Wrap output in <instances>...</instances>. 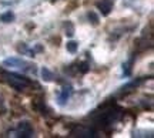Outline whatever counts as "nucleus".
I'll return each mask as SVG.
<instances>
[{
  "instance_id": "obj_1",
  "label": "nucleus",
  "mask_w": 154,
  "mask_h": 138,
  "mask_svg": "<svg viewBox=\"0 0 154 138\" xmlns=\"http://www.w3.org/2000/svg\"><path fill=\"white\" fill-rule=\"evenodd\" d=\"M121 117V108L117 105L114 100H106L103 104L99 105L97 110L90 114V120L100 128H110L119 118Z\"/></svg>"
},
{
  "instance_id": "obj_2",
  "label": "nucleus",
  "mask_w": 154,
  "mask_h": 138,
  "mask_svg": "<svg viewBox=\"0 0 154 138\" xmlns=\"http://www.w3.org/2000/svg\"><path fill=\"white\" fill-rule=\"evenodd\" d=\"M2 80L7 86H10L11 88L17 90V91H26V90H30L34 86L33 81L29 80L27 77L11 71H2Z\"/></svg>"
},
{
  "instance_id": "obj_3",
  "label": "nucleus",
  "mask_w": 154,
  "mask_h": 138,
  "mask_svg": "<svg viewBox=\"0 0 154 138\" xmlns=\"http://www.w3.org/2000/svg\"><path fill=\"white\" fill-rule=\"evenodd\" d=\"M3 66L9 67V68L19 70L22 73H30V74H36L37 73L36 64L32 63V61L24 60L22 57H9V58H5L3 60Z\"/></svg>"
},
{
  "instance_id": "obj_4",
  "label": "nucleus",
  "mask_w": 154,
  "mask_h": 138,
  "mask_svg": "<svg viewBox=\"0 0 154 138\" xmlns=\"http://www.w3.org/2000/svg\"><path fill=\"white\" fill-rule=\"evenodd\" d=\"M10 134H11V137L29 138V137H33L34 135V128L30 121H20L16 125V128L10 131Z\"/></svg>"
},
{
  "instance_id": "obj_5",
  "label": "nucleus",
  "mask_w": 154,
  "mask_h": 138,
  "mask_svg": "<svg viewBox=\"0 0 154 138\" xmlns=\"http://www.w3.org/2000/svg\"><path fill=\"white\" fill-rule=\"evenodd\" d=\"M70 135L72 137H97V131L90 125H76Z\"/></svg>"
},
{
  "instance_id": "obj_6",
  "label": "nucleus",
  "mask_w": 154,
  "mask_h": 138,
  "mask_svg": "<svg viewBox=\"0 0 154 138\" xmlns=\"http://www.w3.org/2000/svg\"><path fill=\"white\" fill-rule=\"evenodd\" d=\"M44 101H46V100H44L43 97L36 98L33 101V107H34V110L37 111L38 114H42L43 117H50L51 116V110L47 107V104H46Z\"/></svg>"
},
{
  "instance_id": "obj_7",
  "label": "nucleus",
  "mask_w": 154,
  "mask_h": 138,
  "mask_svg": "<svg viewBox=\"0 0 154 138\" xmlns=\"http://www.w3.org/2000/svg\"><path fill=\"white\" fill-rule=\"evenodd\" d=\"M96 7L100 10L101 16H109L114 7V0H99L96 3Z\"/></svg>"
},
{
  "instance_id": "obj_8",
  "label": "nucleus",
  "mask_w": 154,
  "mask_h": 138,
  "mask_svg": "<svg viewBox=\"0 0 154 138\" xmlns=\"http://www.w3.org/2000/svg\"><path fill=\"white\" fill-rule=\"evenodd\" d=\"M73 94V88L72 86H64L63 88H61L60 94H59V97H57V101H59V105H66V103L70 100V97H72Z\"/></svg>"
},
{
  "instance_id": "obj_9",
  "label": "nucleus",
  "mask_w": 154,
  "mask_h": 138,
  "mask_svg": "<svg viewBox=\"0 0 154 138\" xmlns=\"http://www.w3.org/2000/svg\"><path fill=\"white\" fill-rule=\"evenodd\" d=\"M144 80L143 78H137V80H133V81H130L128 84H126V86H123L120 88V91H119V94L120 95H127V94H130L131 91H134V90L137 88L140 84L143 83Z\"/></svg>"
},
{
  "instance_id": "obj_10",
  "label": "nucleus",
  "mask_w": 154,
  "mask_h": 138,
  "mask_svg": "<svg viewBox=\"0 0 154 138\" xmlns=\"http://www.w3.org/2000/svg\"><path fill=\"white\" fill-rule=\"evenodd\" d=\"M42 77H43L44 81H47V83H51V81H54V74L51 70H49L47 67H42Z\"/></svg>"
},
{
  "instance_id": "obj_11",
  "label": "nucleus",
  "mask_w": 154,
  "mask_h": 138,
  "mask_svg": "<svg viewBox=\"0 0 154 138\" xmlns=\"http://www.w3.org/2000/svg\"><path fill=\"white\" fill-rule=\"evenodd\" d=\"M14 19H16V16H14V13L10 10H7L5 11L2 16H0V22H3V23H11V22H14Z\"/></svg>"
},
{
  "instance_id": "obj_12",
  "label": "nucleus",
  "mask_w": 154,
  "mask_h": 138,
  "mask_svg": "<svg viewBox=\"0 0 154 138\" xmlns=\"http://www.w3.org/2000/svg\"><path fill=\"white\" fill-rule=\"evenodd\" d=\"M17 51H19V53H22V54H29V56H32V57L36 54L34 49H29L24 43H20V46H17Z\"/></svg>"
},
{
  "instance_id": "obj_13",
  "label": "nucleus",
  "mask_w": 154,
  "mask_h": 138,
  "mask_svg": "<svg viewBox=\"0 0 154 138\" xmlns=\"http://www.w3.org/2000/svg\"><path fill=\"white\" fill-rule=\"evenodd\" d=\"M133 63H134V56H133V57L128 61H127V63H124V64H123V74H124L126 77H128V76L131 74V66H133Z\"/></svg>"
},
{
  "instance_id": "obj_14",
  "label": "nucleus",
  "mask_w": 154,
  "mask_h": 138,
  "mask_svg": "<svg viewBox=\"0 0 154 138\" xmlns=\"http://www.w3.org/2000/svg\"><path fill=\"white\" fill-rule=\"evenodd\" d=\"M66 49H67V51H69V53L76 54L77 50H79V43H77V41H74V40H70V41H67Z\"/></svg>"
},
{
  "instance_id": "obj_15",
  "label": "nucleus",
  "mask_w": 154,
  "mask_h": 138,
  "mask_svg": "<svg viewBox=\"0 0 154 138\" xmlns=\"http://www.w3.org/2000/svg\"><path fill=\"white\" fill-rule=\"evenodd\" d=\"M87 19L90 20V23L93 24V26H97L99 24V22H100V17L94 13V11H88L87 13Z\"/></svg>"
},
{
  "instance_id": "obj_16",
  "label": "nucleus",
  "mask_w": 154,
  "mask_h": 138,
  "mask_svg": "<svg viewBox=\"0 0 154 138\" xmlns=\"http://www.w3.org/2000/svg\"><path fill=\"white\" fill-rule=\"evenodd\" d=\"M64 27H66V34L69 37H73V34H74V26H73L72 22H67L64 24Z\"/></svg>"
},
{
  "instance_id": "obj_17",
  "label": "nucleus",
  "mask_w": 154,
  "mask_h": 138,
  "mask_svg": "<svg viewBox=\"0 0 154 138\" xmlns=\"http://www.w3.org/2000/svg\"><path fill=\"white\" fill-rule=\"evenodd\" d=\"M54 2H57V0H51V3H54Z\"/></svg>"
}]
</instances>
